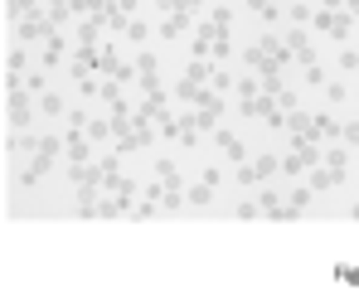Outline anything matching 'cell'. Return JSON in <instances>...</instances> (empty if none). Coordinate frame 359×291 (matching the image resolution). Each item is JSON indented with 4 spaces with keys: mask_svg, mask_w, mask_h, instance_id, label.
<instances>
[{
    "mask_svg": "<svg viewBox=\"0 0 359 291\" xmlns=\"http://www.w3.org/2000/svg\"><path fill=\"white\" fill-rule=\"evenodd\" d=\"M287 15H292V25H311V15H316V10H311L306 0H292V5H287Z\"/></svg>",
    "mask_w": 359,
    "mask_h": 291,
    "instance_id": "obj_30",
    "label": "cell"
},
{
    "mask_svg": "<svg viewBox=\"0 0 359 291\" xmlns=\"http://www.w3.org/2000/svg\"><path fill=\"white\" fill-rule=\"evenodd\" d=\"M209 136H214V146H219V151H224V156H229L233 165H243V156H248V151H243V141L233 136V131H229V126H214Z\"/></svg>",
    "mask_w": 359,
    "mask_h": 291,
    "instance_id": "obj_17",
    "label": "cell"
},
{
    "mask_svg": "<svg viewBox=\"0 0 359 291\" xmlns=\"http://www.w3.org/2000/svg\"><path fill=\"white\" fill-rule=\"evenodd\" d=\"M209 88H214V93H229V88H238V78H233L229 68H214V78H209Z\"/></svg>",
    "mask_w": 359,
    "mask_h": 291,
    "instance_id": "obj_29",
    "label": "cell"
},
{
    "mask_svg": "<svg viewBox=\"0 0 359 291\" xmlns=\"http://www.w3.org/2000/svg\"><path fill=\"white\" fill-rule=\"evenodd\" d=\"M306 184H311V189H316V194H330V189H340V184H335V175L325 170V165H316V170H311V180H306Z\"/></svg>",
    "mask_w": 359,
    "mask_h": 291,
    "instance_id": "obj_23",
    "label": "cell"
},
{
    "mask_svg": "<svg viewBox=\"0 0 359 291\" xmlns=\"http://www.w3.org/2000/svg\"><path fill=\"white\" fill-rule=\"evenodd\" d=\"M88 136H93V141H107V136H112V116H107V121L88 116Z\"/></svg>",
    "mask_w": 359,
    "mask_h": 291,
    "instance_id": "obj_31",
    "label": "cell"
},
{
    "mask_svg": "<svg viewBox=\"0 0 359 291\" xmlns=\"http://www.w3.org/2000/svg\"><path fill=\"white\" fill-rule=\"evenodd\" d=\"M44 83H49V78H44V73H25V88H29V93H34V97H39V93H49V88H44Z\"/></svg>",
    "mask_w": 359,
    "mask_h": 291,
    "instance_id": "obj_37",
    "label": "cell"
},
{
    "mask_svg": "<svg viewBox=\"0 0 359 291\" xmlns=\"http://www.w3.org/2000/svg\"><path fill=\"white\" fill-rule=\"evenodd\" d=\"M44 10V0H5V20H29V15H39Z\"/></svg>",
    "mask_w": 359,
    "mask_h": 291,
    "instance_id": "obj_18",
    "label": "cell"
},
{
    "mask_svg": "<svg viewBox=\"0 0 359 291\" xmlns=\"http://www.w3.org/2000/svg\"><path fill=\"white\" fill-rule=\"evenodd\" d=\"M39 63H44V73L63 63V34H49V39H44V54H39Z\"/></svg>",
    "mask_w": 359,
    "mask_h": 291,
    "instance_id": "obj_20",
    "label": "cell"
},
{
    "mask_svg": "<svg viewBox=\"0 0 359 291\" xmlns=\"http://www.w3.org/2000/svg\"><path fill=\"white\" fill-rule=\"evenodd\" d=\"M5 73H25V49H20V44H15L10 58H5Z\"/></svg>",
    "mask_w": 359,
    "mask_h": 291,
    "instance_id": "obj_35",
    "label": "cell"
},
{
    "mask_svg": "<svg viewBox=\"0 0 359 291\" xmlns=\"http://www.w3.org/2000/svg\"><path fill=\"white\" fill-rule=\"evenodd\" d=\"M311 25H316V34L350 39V29H355V15H350V10H316V15H311Z\"/></svg>",
    "mask_w": 359,
    "mask_h": 291,
    "instance_id": "obj_7",
    "label": "cell"
},
{
    "mask_svg": "<svg viewBox=\"0 0 359 291\" xmlns=\"http://www.w3.org/2000/svg\"><path fill=\"white\" fill-rule=\"evenodd\" d=\"M121 214H126V204H121L117 194L112 199H97V219H121Z\"/></svg>",
    "mask_w": 359,
    "mask_h": 291,
    "instance_id": "obj_27",
    "label": "cell"
},
{
    "mask_svg": "<svg viewBox=\"0 0 359 291\" xmlns=\"http://www.w3.org/2000/svg\"><path fill=\"white\" fill-rule=\"evenodd\" d=\"M282 39H287V49H292V58H297L301 68H311V63H316V39H311V34H306L301 25H292V29H287Z\"/></svg>",
    "mask_w": 359,
    "mask_h": 291,
    "instance_id": "obj_12",
    "label": "cell"
},
{
    "mask_svg": "<svg viewBox=\"0 0 359 291\" xmlns=\"http://www.w3.org/2000/svg\"><path fill=\"white\" fill-rule=\"evenodd\" d=\"M252 199H257V209H262L267 219H277V224H282V209H287V199H282V189H277V184H262Z\"/></svg>",
    "mask_w": 359,
    "mask_h": 291,
    "instance_id": "obj_16",
    "label": "cell"
},
{
    "mask_svg": "<svg viewBox=\"0 0 359 291\" xmlns=\"http://www.w3.org/2000/svg\"><path fill=\"white\" fill-rule=\"evenodd\" d=\"M277 170H282V156L262 151L257 161H243V165H238V184H243V189H252V184H267V180H272Z\"/></svg>",
    "mask_w": 359,
    "mask_h": 291,
    "instance_id": "obj_5",
    "label": "cell"
},
{
    "mask_svg": "<svg viewBox=\"0 0 359 291\" xmlns=\"http://www.w3.org/2000/svg\"><path fill=\"white\" fill-rule=\"evenodd\" d=\"M180 146H189V151L199 146V121H194V112L180 116Z\"/></svg>",
    "mask_w": 359,
    "mask_h": 291,
    "instance_id": "obj_22",
    "label": "cell"
},
{
    "mask_svg": "<svg viewBox=\"0 0 359 291\" xmlns=\"http://www.w3.org/2000/svg\"><path fill=\"white\" fill-rule=\"evenodd\" d=\"M229 29H233V10H229V5H214V10L204 15V25L194 29V39H189V58H214V63H224V58H229Z\"/></svg>",
    "mask_w": 359,
    "mask_h": 291,
    "instance_id": "obj_1",
    "label": "cell"
},
{
    "mask_svg": "<svg viewBox=\"0 0 359 291\" xmlns=\"http://www.w3.org/2000/svg\"><path fill=\"white\" fill-rule=\"evenodd\" d=\"M102 102H107V107H126V102H121V83H117V78H102Z\"/></svg>",
    "mask_w": 359,
    "mask_h": 291,
    "instance_id": "obj_28",
    "label": "cell"
},
{
    "mask_svg": "<svg viewBox=\"0 0 359 291\" xmlns=\"http://www.w3.org/2000/svg\"><path fill=\"white\" fill-rule=\"evenodd\" d=\"M306 83H311V88H325L330 78H325V68H320V63H311V68H306Z\"/></svg>",
    "mask_w": 359,
    "mask_h": 291,
    "instance_id": "obj_36",
    "label": "cell"
},
{
    "mask_svg": "<svg viewBox=\"0 0 359 291\" xmlns=\"http://www.w3.org/2000/svg\"><path fill=\"white\" fill-rule=\"evenodd\" d=\"M59 156H63V136H54V131H49V136H39V146H34V161L25 165L20 184H39V180L49 175V165H54Z\"/></svg>",
    "mask_w": 359,
    "mask_h": 291,
    "instance_id": "obj_3",
    "label": "cell"
},
{
    "mask_svg": "<svg viewBox=\"0 0 359 291\" xmlns=\"http://www.w3.org/2000/svg\"><path fill=\"white\" fill-rule=\"evenodd\" d=\"M88 141H93V136H88V126H73V121H68V131H63V156H68V165H83V161L93 156V151H88Z\"/></svg>",
    "mask_w": 359,
    "mask_h": 291,
    "instance_id": "obj_11",
    "label": "cell"
},
{
    "mask_svg": "<svg viewBox=\"0 0 359 291\" xmlns=\"http://www.w3.org/2000/svg\"><path fill=\"white\" fill-rule=\"evenodd\" d=\"M194 29V15L189 10H170L165 20H161V29H156V39H184Z\"/></svg>",
    "mask_w": 359,
    "mask_h": 291,
    "instance_id": "obj_14",
    "label": "cell"
},
{
    "mask_svg": "<svg viewBox=\"0 0 359 291\" xmlns=\"http://www.w3.org/2000/svg\"><path fill=\"white\" fill-rule=\"evenodd\" d=\"M15 34H20L25 44H44L49 34H59V25H54V20L39 10V15H29V20H20V25H15Z\"/></svg>",
    "mask_w": 359,
    "mask_h": 291,
    "instance_id": "obj_9",
    "label": "cell"
},
{
    "mask_svg": "<svg viewBox=\"0 0 359 291\" xmlns=\"http://www.w3.org/2000/svg\"><path fill=\"white\" fill-rule=\"evenodd\" d=\"M320 10H345V0H320Z\"/></svg>",
    "mask_w": 359,
    "mask_h": 291,
    "instance_id": "obj_41",
    "label": "cell"
},
{
    "mask_svg": "<svg viewBox=\"0 0 359 291\" xmlns=\"http://www.w3.org/2000/svg\"><path fill=\"white\" fill-rule=\"evenodd\" d=\"M340 68H345V73H359V49L345 44V49H340Z\"/></svg>",
    "mask_w": 359,
    "mask_h": 291,
    "instance_id": "obj_34",
    "label": "cell"
},
{
    "mask_svg": "<svg viewBox=\"0 0 359 291\" xmlns=\"http://www.w3.org/2000/svg\"><path fill=\"white\" fill-rule=\"evenodd\" d=\"M156 180H165V189H180L184 194V184H180V165L170 156H156Z\"/></svg>",
    "mask_w": 359,
    "mask_h": 291,
    "instance_id": "obj_19",
    "label": "cell"
},
{
    "mask_svg": "<svg viewBox=\"0 0 359 291\" xmlns=\"http://www.w3.org/2000/svg\"><path fill=\"white\" fill-rule=\"evenodd\" d=\"M194 121H199V131H214V126L224 121V93L204 88V93H199V102H194Z\"/></svg>",
    "mask_w": 359,
    "mask_h": 291,
    "instance_id": "obj_8",
    "label": "cell"
},
{
    "mask_svg": "<svg viewBox=\"0 0 359 291\" xmlns=\"http://www.w3.org/2000/svg\"><path fill=\"white\" fill-rule=\"evenodd\" d=\"M311 199H316V189H311V184H297V189L287 194V204H292V209H301V214L311 209Z\"/></svg>",
    "mask_w": 359,
    "mask_h": 291,
    "instance_id": "obj_26",
    "label": "cell"
},
{
    "mask_svg": "<svg viewBox=\"0 0 359 291\" xmlns=\"http://www.w3.org/2000/svg\"><path fill=\"white\" fill-rule=\"evenodd\" d=\"M34 107H39V97H34L29 88H10V93H5V116H10V126H29V121H34Z\"/></svg>",
    "mask_w": 359,
    "mask_h": 291,
    "instance_id": "obj_6",
    "label": "cell"
},
{
    "mask_svg": "<svg viewBox=\"0 0 359 291\" xmlns=\"http://www.w3.org/2000/svg\"><path fill=\"white\" fill-rule=\"evenodd\" d=\"M121 34H126V39H131V44H151V39H156V29H151V25H146V20H136V15H131V20H126V29H121Z\"/></svg>",
    "mask_w": 359,
    "mask_h": 291,
    "instance_id": "obj_21",
    "label": "cell"
},
{
    "mask_svg": "<svg viewBox=\"0 0 359 291\" xmlns=\"http://www.w3.org/2000/svg\"><path fill=\"white\" fill-rule=\"evenodd\" d=\"M136 78H141V88H146V93H165V88H161V58L151 54V49H141V54H136Z\"/></svg>",
    "mask_w": 359,
    "mask_h": 291,
    "instance_id": "obj_13",
    "label": "cell"
},
{
    "mask_svg": "<svg viewBox=\"0 0 359 291\" xmlns=\"http://www.w3.org/2000/svg\"><path fill=\"white\" fill-rule=\"evenodd\" d=\"M39 112L44 116H68V107H63L59 93H39Z\"/></svg>",
    "mask_w": 359,
    "mask_h": 291,
    "instance_id": "obj_25",
    "label": "cell"
},
{
    "mask_svg": "<svg viewBox=\"0 0 359 291\" xmlns=\"http://www.w3.org/2000/svg\"><path fill=\"white\" fill-rule=\"evenodd\" d=\"M350 214H355V219H359V204H355V209H350Z\"/></svg>",
    "mask_w": 359,
    "mask_h": 291,
    "instance_id": "obj_42",
    "label": "cell"
},
{
    "mask_svg": "<svg viewBox=\"0 0 359 291\" xmlns=\"http://www.w3.org/2000/svg\"><path fill=\"white\" fill-rule=\"evenodd\" d=\"M335 272H340V282H350V287L359 282V272H355V267H335Z\"/></svg>",
    "mask_w": 359,
    "mask_h": 291,
    "instance_id": "obj_40",
    "label": "cell"
},
{
    "mask_svg": "<svg viewBox=\"0 0 359 291\" xmlns=\"http://www.w3.org/2000/svg\"><path fill=\"white\" fill-rule=\"evenodd\" d=\"M243 63H248V68H257V78H282V68L292 63V49H287V39H282V34H262L257 44H248V49H243Z\"/></svg>",
    "mask_w": 359,
    "mask_h": 291,
    "instance_id": "obj_2",
    "label": "cell"
},
{
    "mask_svg": "<svg viewBox=\"0 0 359 291\" xmlns=\"http://www.w3.org/2000/svg\"><path fill=\"white\" fill-rule=\"evenodd\" d=\"M243 5H248L252 15H262V20H277V15H282V0H243Z\"/></svg>",
    "mask_w": 359,
    "mask_h": 291,
    "instance_id": "obj_24",
    "label": "cell"
},
{
    "mask_svg": "<svg viewBox=\"0 0 359 291\" xmlns=\"http://www.w3.org/2000/svg\"><path fill=\"white\" fill-rule=\"evenodd\" d=\"M320 165L335 175V184H345V180H350V146H325Z\"/></svg>",
    "mask_w": 359,
    "mask_h": 291,
    "instance_id": "obj_15",
    "label": "cell"
},
{
    "mask_svg": "<svg viewBox=\"0 0 359 291\" xmlns=\"http://www.w3.org/2000/svg\"><path fill=\"white\" fill-rule=\"evenodd\" d=\"M257 93H262V78H238V102L257 97Z\"/></svg>",
    "mask_w": 359,
    "mask_h": 291,
    "instance_id": "obj_32",
    "label": "cell"
},
{
    "mask_svg": "<svg viewBox=\"0 0 359 291\" xmlns=\"http://www.w3.org/2000/svg\"><path fill=\"white\" fill-rule=\"evenodd\" d=\"M233 214H238V219H257L262 209H257V199H238V209H233Z\"/></svg>",
    "mask_w": 359,
    "mask_h": 291,
    "instance_id": "obj_38",
    "label": "cell"
},
{
    "mask_svg": "<svg viewBox=\"0 0 359 291\" xmlns=\"http://www.w3.org/2000/svg\"><path fill=\"white\" fill-rule=\"evenodd\" d=\"M320 141H306V136H292V156H282V175H306L320 165Z\"/></svg>",
    "mask_w": 359,
    "mask_h": 291,
    "instance_id": "obj_4",
    "label": "cell"
},
{
    "mask_svg": "<svg viewBox=\"0 0 359 291\" xmlns=\"http://www.w3.org/2000/svg\"><path fill=\"white\" fill-rule=\"evenodd\" d=\"M219 180H224V175H219V165H209V170H204L199 180H194V184H189V189H184V204H194V209H204V204L214 199V189H219Z\"/></svg>",
    "mask_w": 359,
    "mask_h": 291,
    "instance_id": "obj_10",
    "label": "cell"
},
{
    "mask_svg": "<svg viewBox=\"0 0 359 291\" xmlns=\"http://www.w3.org/2000/svg\"><path fill=\"white\" fill-rule=\"evenodd\" d=\"M325 97H330V102H335V107H340V102H345V97H350V88H345V83H335V78H330V83H325Z\"/></svg>",
    "mask_w": 359,
    "mask_h": 291,
    "instance_id": "obj_33",
    "label": "cell"
},
{
    "mask_svg": "<svg viewBox=\"0 0 359 291\" xmlns=\"http://www.w3.org/2000/svg\"><path fill=\"white\" fill-rule=\"evenodd\" d=\"M199 5H204V0H170V10H189V15H194ZM170 10H165V15H170Z\"/></svg>",
    "mask_w": 359,
    "mask_h": 291,
    "instance_id": "obj_39",
    "label": "cell"
}]
</instances>
